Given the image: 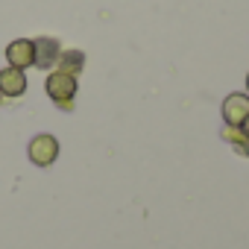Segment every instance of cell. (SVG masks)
I'll use <instances>...</instances> for the list:
<instances>
[{"instance_id":"1","label":"cell","mask_w":249,"mask_h":249,"mask_svg":"<svg viewBox=\"0 0 249 249\" xmlns=\"http://www.w3.org/2000/svg\"><path fill=\"white\" fill-rule=\"evenodd\" d=\"M44 88H47L50 100H56V106H59L62 111H71V108H73L71 100H73V94H76V76L62 73V71H53V73L47 76Z\"/></svg>"},{"instance_id":"2","label":"cell","mask_w":249,"mask_h":249,"mask_svg":"<svg viewBox=\"0 0 249 249\" xmlns=\"http://www.w3.org/2000/svg\"><path fill=\"white\" fill-rule=\"evenodd\" d=\"M30 161L33 164H38V167H50L53 161H56V156H59V141L53 138V135H36L33 141H30Z\"/></svg>"},{"instance_id":"3","label":"cell","mask_w":249,"mask_h":249,"mask_svg":"<svg viewBox=\"0 0 249 249\" xmlns=\"http://www.w3.org/2000/svg\"><path fill=\"white\" fill-rule=\"evenodd\" d=\"M6 59H9V68H18V71H27L36 65V47L30 38H15L9 41L6 47Z\"/></svg>"},{"instance_id":"4","label":"cell","mask_w":249,"mask_h":249,"mask_svg":"<svg viewBox=\"0 0 249 249\" xmlns=\"http://www.w3.org/2000/svg\"><path fill=\"white\" fill-rule=\"evenodd\" d=\"M249 117V97L246 94H229L223 100V120L226 126H240Z\"/></svg>"},{"instance_id":"5","label":"cell","mask_w":249,"mask_h":249,"mask_svg":"<svg viewBox=\"0 0 249 249\" xmlns=\"http://www.w3.org/2000/svg\"><path fill=\"white\" fill-rule=\"evenodd\" d=\"M33 47H36V68L50 71V65H56V62H59L62 47H59V41H56V38L41 36V38H36V41H33Z\"/></svg>"},{"instance_id":"6","label":"cell","mask_w":249,"mask_h":249,"mask_svg":"<svg viewBox=\"0 0 249 249\" xmlns=\"http://www.w3.org/2000/svg\"><path fill=\"white\" fill-rule=\"evenodd\" d=\"M27 91V73L18 68L0 71V97H21Z\"/></svg>"},{"instance_id":"7","label":"cell","mask_w":249,"mask_h":249,"mask_svg":"<svg viewBox=\"0 0 249 249\" xmlns=\"http://www.w3.org/2000/svg\"><path fill=\"white\" fill-rule=\"evenodd\" d=\"M220 138H223L226 144H231V150H234V153H240V156H246V159H249V138H246V132H243L240 126H223Z\"/></svg>"},{"instance_id":"8","label":"cell","mask_w":249,"mask_h":249,"mask_svg":"<svg viewBox=\"0 0 249 249\" xmlns=\"http://www.w3.org/2000/svg\"><path fill=\"white\" fill-rule=\"evenodd\" d=\"M82 65H85V53H82V50H62V53H59V71H62V73L79 76Z\"/></svg>"},{"instance_id":"9","label":"cell","mask_w":249,"mask_h":249,"mask_svg":"<svg viewBox=\"0 0 249 249\" xmlns=\"http://www.w3.org/2000/svg\"><path fill=\"white\" fill-rule=\"evenodd\" d=\"M240 129H243V132H246V138H249V117H246V120L240 123Z\"/></svg>"},{"instance_id":"10","label":"cell","mask_w":249,"mask_h":249,"mask_svg":"<svg viewBox=\"0 0 249 249\" xmlns=\"http://www.w3.org/2000/svg\"><path fill=\"white\" fill-rule=\"evenodd\" d=\"M246 88H249V76H246Z\"/></svg>"},{"instance_id":"11","label":"cell","mask_w":249,"mask_h":249,"mask_svg":"<svg viewBox=\"0 0 249 249\" xmlns=\"http://www.w3.org/2000/svg\"><path fill=\"white\" fill-rule=\"evenodd\" d=\"M0 100H3V97H0Z\"/></svg>"}]
</instances>
